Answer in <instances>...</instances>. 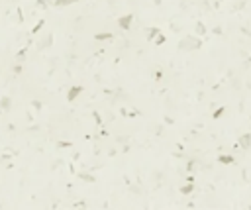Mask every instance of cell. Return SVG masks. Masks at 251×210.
<instances>
[{
    "label": "cell",
    "mask_w": 251,
    "mask_h": 210,
    "mask_svg": "<svg viewBox=\"0 0 251 210\" xmlns=\"http://www.w3.org/2000/svg\"><path fill=\"white\" fill-rule=\"evenodd\" d=\"M159 34H161V31L157 30V28H149V30H147V39H155Z\"/></svg>",
    "instance_id": "cell-8"
},
{
    "label": "cell",
    "mask_w": 251,
    "mask_h": 210,
    "mask_svg": "<svg viewBox=\"0 0 251 210\" xmlns=\"http://www.w3.org/2000/svg\"><path fill=\"white\" fill-rule=\"evenodd\" d=\"M132 20H133L132 14H126V16L118 18V26L122 28V30H129V26H132Z\"/></svg>",
    "instance_id": "cell-3"
},
{
    "label": "cell",
    "mask_w": 251,
    "mask_h": 210,
    "mask_svg": "<svg viewBox=\"0 0 251 210\" xmlns=\"http://www.w3.org/2000/svg\"><path fill=\"white\" fill-rule=\"evenodd\" d=\"M196 31H198V34H204V31H206V28H204L202 24H196Z\"/></svg>",
    "instance_id": "cell-15"
},
{
    "label": "cell",
    "mask_w": 251,
    "mask_h": 210,
    "mask_svg": "<svg viewBox=\"0 0 251 210\" xmlns=\"http://www.w3.org/2000/svg\"><path fill=\"white\" fill-rule=\"evenodd\" d=\"M220 163H234V157H230V155H220Z\"/></svg>",
    "instance_id": "cell-11"
},
{
    "label": "cell",
    "mask_w": 251,
    "mask_h": 210,
    "mask_svg": "<svg viewBox=\"0 0 251 210\" xmlns=\"http://www.w3.org/2000/svg\"><path fill=\"white\" fill-rule=\"evenodd\" d=\"M180 193H183V194H190V193H192V186H183V189H180Z\"/></svg>",
    "instance_id": "cell-13"
},
{
    "label": "cell",
    "mask_w": 251,
    "mask_h": 210,
    "mask_svg": "<svg viewBox=\"0 0 251 210\" xmlns=\"http://www.w3.org/2000/svg\"><path fill=\"white\" fill-rule=\"evenodd\" d=\"M51 43H53V34H45L43 37H41V39L38 41V45H35V47H38L39 51L41 49H47V47H51Z\"/></svg>",
    "instance_id": "cell-2"
},
{
    "label": "cell",
    "mask_w": 251,
    "mask_h": 210,
    "mask_svg": "<svg viewBox=\"0 0 251 210\" xmlns=\"http://www.w3.org/2000/svg\"><path fill=\"white\" fill-rule=\"evenodd\" d=\"M38 4H39V8H45L47 4H45V0H38Z\"/></svg>",
    "instance_id": "cell-18"
},
{
    "label": "cell",
    "mask_w": 251,
    "mask_h": 210,
    "mask_svg": "<svg viewBox=\"0 0 251 210\" xmlns=\"http://www.w3.org/2000/svg\"><path fill=\"white\" fill-rule=\"evenodd\" d=\"M10 106H12L10 96H2V98H0V110H2V112H8V110H10Z\"/></svg>",
    "instance_id": "cell-5"
},
{
    "label": "cell",
    "mask_w": 251,
    "mask_h": 210,
    "mask_svg": "<svg viewBox=\"0 0 251 210\" xmlns=\"http://www.w3.org/2000/svg\"><path fill=\"white\" fill-rule=\"evenodd\" d=\"M198 47H200V39H196L192 35L184 37L183 41H179V49H198Z\"/></svg>",
    "instance_id": "cell-1"
},
{
    "label": "cell",
    "mask_w": 251,
    "mask_h": 210,
    "mask_svg": "<svg viewBox=\"0 0 251 210\" xmlns=\"http://www.w3.org/2000/svg\"><path fill=\"white\" fill-rule=\"evenodd\" d=\"M94 39H96V41H106V39H112V34H108V31H102V34H94Z\"/></svg>",
    "instance_id": "cell-6"
},
{
    "label": "cell",
    "mask_w": 251,
    "mask_h": 210,
    "mask_svg": "<svg viewBox=\"0 0 251 210\" xmlns=\"http://www.w3.org/2000/svg\"><path fill=\"white\" fill-rule=\"evenodd\" d=\"M163 41H165V35H161V34H159V35L155 37V43H163Z\"/></svg>",
    "instance_id": "cell-16"
},
{
    "label": "cell",
    "mask_w": 251,
    "mask_h": 210,
    "mask_svg": "<svg viewBox=\"0 0 251 210\" xmlns=\"http://www.w3.org/2000/svg\"><path fill=\"white\" fill-rule=\"evenodd\" d=\"M81 92H82V87H71V88H69V94H67V100L73 102Z\"/></svg>",
    "instance_id": "cell-4"
},
{
    "label": "cell",
    "mask_w": 251,
    "mask_h": 210,
    "mask_svg": "<svg viewBox=\"0 0 251 210\" xmlns=\"http://www.w3.org/2000/svg\"><path fill=\"white\" fill-rule=\"evenodd\" d=\"M78 179L86 181V183H94V177H90L88 173H78Z\"/></svg>",
    "instance_id": "cell-9"
},
{
    "label": "cell",
    "mask_w": 251,
    "mask_h": 210,
    "mask_svg": "<svg viewBox=\"0 0 251 210\" xmlns=\"http://www.w3.org/2000/svg\"><path fill=\"white\" fill-rule=\"evenodd\" d=\"M43 24H45V20H41V22H38V24H35V28H34V30H31V34H38V31L41 30V28H43Z\"/></svg>",
    "instance_id": "cell-12"
},
{
    "label": "cell",
    "mask_w": 251,
    "mask_h": 210,
    "mask_svg": "<svg viewBox=\"0 0 251 210\" xmlns=\"http://www.w3.org/2000/svg\"><path fill=\"white\" fill-rule=\"evenodd\" d=\"M94 120H96V122H98V124L102 122V120H100V114H98V112H94Z\"/></svg>",
    "instance_id": "cell-17"
},
{
    "label": "cell",
    "mask_w": 251,
    "mask_h": 210,
    "mask_svg": "<svg viewBox=\"0 0 251 210\" xmlns=\"http://www.w3.org/2000/svg\"><path fill=\"white\" fill-rule=\"evenodd\" d=\"M73 2H77V0H55V6H69Z\"/></svg>",
    "instance_id": "cell-10"
},
{
    "label": "cell",
    "mask_w": 251,
    "mask_h": 210,
    "mask_svg": "<svg viewBox=\"0 0 251 210\" xmlns=\"http://www.w3.org/2000/svg\"><path fill=\"white\" fill-rule=\"evenodd\" d=\"M239 146L241 147H249L251 146V136H249V134H245V136L239 138Z\"/></svg>",
    "instance_id": "cell-7"
},
{
    "label": "cell",
    "mask_w": 251,
    "mask_h": 210,
    "mask_svg": "<svg viewBox=\"0 0 251 210\" xmlns=\"http://www.w3.org/2000/svg\"><path fill=\"white\" fill-rule=\"evenodd\" d=\"M26 51H27V47L20 49V51H18V53H16V59H22V57H24V55H26Z\"/></svg>",
    "instance_id": "cell-14"
}]
</instances>
